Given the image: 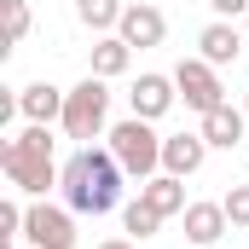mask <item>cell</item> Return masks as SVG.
I'll list each match as a JSON object with an SVG mask.
<instances>
[{"mask_svg":"<svg viewBox=\"0 0 249 249\" xmlns=\"http://www.w3.org/2000/svg\"><path fill=\"white\" fill-rule=\"evenodd\" d=\"M64 203H70L75 214H110V209L122 203V162L110 157V145H105V151L81 145V151L64 162Z\"/></svg>","mask_w":249,"mask_h":249,"instance_id":"cell-1","label":"cell"},{"mask_svg":"<svg viewBox=\"0 0 249 249\" xmlns=\"http://www.w3.org/2000/svg\"><path fill=\"white\" fill-rule=\"evenodd\" d=\"M0 168H6L12 191H23V197H47L53 186H64V168H53V133H47V122H29L18 139H6L0 145Z\"/></svg>","mask_w":249,"mask_h":249,"instance_id":"cell-2","label":"cell"},{"mask_svg":"<svg viewBox=\"0 0 249 249\" xmlns=\"http://www.w3.org/2000/svg\"><path fill=\"white\" fill-rule=\"evenodd\" d=\"M105 139H110V157L122 162L127 180H139V186H145L151 174H162V133L145 122V116H127V122H116Z\"/></svg>","mask_w":249,"mask_h":249,"instance_id":"cell-3","label":"cell"},{"mask_svg":"<svg viewBox=\"0 0 249 249\" xmlns=\"http://www.w3.org/2000/svg\"><path fill=\"white\" fill-rule=\"evenodd\" d=\"M105 116H110V87H105V75L87 70V75L70 87V99H64V122H58V127L70 133V139L87 145V139L105 133Z\"/></svg>","mask_w":249,"mask_h":249,"instance_id":"cell-4","label":"cell"},{"mask_svg":"<svg viewBox=\"0 0 249 249\" xmlns=\"http://www.w3.org/2000/svg\"><path fill=\"white\" fill-rule=\"evenodd\" d=\"M174 87H180V99H186L197 116H209V110H220V105H226L220 70H214L209 58H180V64H174Z\"/></svg>","mask_w":249,"mask_h":249,"instance_id":"cell-5","label":"cell"},{"mask_svg":"<svg viewBox=\"0 0 249 249\" xmlns=\"http://www.w3.org/2000/svg\"><path fill=\"white\" fill-rule=\"evenodd\" d=\"M23 238H29L35 249H75V209L29 203V214H23Z\"/></svg>","mask_w":249,"mask_h":249,"instance_id":"cell-6","label":"cell"},{"mask_svg":"<svg viewBox=\"0 0 249 249\" xmlns=\"http://www.w3.org/2000/svg\"><path fill=\"white\" fill-rule=\"evenodd\" d=\"M174 99H180V87H174V75H157V70H145V75L133 81V93H127V105H133V116H145V122H162V116L174 110Z\"/></svg>","mask_w":249,"mask_h":249,"instance_id":"cell-7","label":"cell"},{"mask_svg":"<svg viewBox=\"0 0 249 249\" xmlns=\"http://www.w3.org/2000/svg\"><path fill=\"white\" fill-rule=\"evenodd\" d=\"M116 35H122L127 47H162V35H168V18H162V6H151V0H133L122 12V23H116Z\"/></svg>","mask_w":249,"mask_h":249,"instance_id":"cell-8","label":"cell"},{"mask_svg":"<svg viewBox=\"0 0 249 249\" xmlns=\"http://www.w3.org/2000/svg\"><path fill=\"white\" fill-rule=\"evenodd\" d=\"M203 162H209V139H203V133H168V139H162V174L191 180Z\"/></svg>","mask_w":249,"mask_h":249,"instance_id":"cell-9","label":"cell"},{"mask_svg":"<svg viewBox=\"0 0 249 249\" xmlns=\"http://www.w3.org/2000/svg\"><path fill=\"white\" fill-rule=\"evenodd\" d=\"M238 53H244V29H238L232 18H214V23L197 35V58H209L214 70H220V64H238Z\"/></svg>","mask_w":249,"mask_h":249,"instance_id":"cell-10","label":"cell"},{"mask_svg":"<svg viewBox=\"0 0 249 249\" xmlns=\"http://www.w3.org/2000/svg\"><path fill=\"white\" fill-rule=\"evenodd\" d=\"M64 87H53V81H29V87H18V116H29V122H64Z\"/></svg>","mask_w":249,"mask_h":249,"instance_id":"cell-11","label":"cell"},{"mask_svg":"<svg viewBox=\"0 0 249 249\" xmlns=\"http://www.w3.org/2000/svg\"><path fill=\"white\" fill-rule=\"evenodd\" d=\"M226 203H186V238L197 249H214L220 238H226Z\"/></svg>","mask_w":249,"mask_h":249,"instance_id":"cell-12","label":"cell"},{"mask_svg":"<svg viewBox=\"0 0 249 249\" xmlns=\"http://www.w3.org/2000/svg\"><path fill=\"white\" fill-rule=\"evenodd\" d=\"M197 133L209 139V151H232V145L249 133V110H238V105H220V110H209V116H203V127H197Z\"/></svg>","mask_w":249,"mask_h":249,"instance_id":"cell-13","label":"cell"},{"mask_svg":"<svg viewBox=\"0 0 249 249\" xmlns=\"http://www.w3.org/2000/svg\"><path fill=\"white\" fill-rule=\"evenodd\" d=\"M139 197H145L162 220H168V214H186V180H180V174H151V180L139 186Z\"/></svg>","mask_w":249,"mask_h":249,"instance_id":"cell-14","label":"cell"},{"mask_svg":"<svg viewBox=\"0 0 249 249\" xmlns=\"http://www.w3.org/2000/svg\"><path fill=\"white\" fill-rule=\"evenodd\" d=\"M127 64H133V47H127L122 35H99L93 41V75L116 81V75H127Z\"/></svg>","mask_w":249,"mask_h":249,"instance_id":"cell-15","label":"cell"},{"mask_svg":"<svg viewBox=\"0 0 249 249\" xmlns=\"http://www.w3.org/2000/svg\"><path fill=\"white\" fill-rule=\"evenodd\" d=\"M127 0H75V18H81V29H93V35H110L116 23H122Z\"/></svg>","mask_w":249,"mask_h":249,"instance_id":"cell-16","label":"cell"},{"mask_svg":"<svg viewBox=\"0 0 249 249\" xmlns=\"http://www.w3.org/2000/svg\"><path fill=\"white\" fill-rule=\"evenodd\" d=\"M122 226H127V238H139V244H145V238H157V226H162V214H157V209H151L145 197H133V203L122 209Z\"/></svg>","mask_w":249,"mask_h":249,"instance_id":"cell-17","label":"cell"},{"mask_svg":"<svg viewBox=\"0 0 249 249\" xmlns=\"http://www.w3.org/2000/svg\"><path fill=\"white\" fill-rule=\"evenodd\" d=\"M23 214H29V209H23L18 197L0 203V244H18V238H23Z\"/></svg>","mask_w":249,"mask_h":249,"instance_id":"cell-18","label":"cell"},{"mask_svg":"<svg viewBox=\"0 0 249 249\" xmlns=\"http://www.w3.org/2000/svg\"><path fill=\"white\" fill-rule=\"evenodd\" d=\"M0 12H6V47H18L29 35V6L23 0H0Z\"/></svg>","mask_w":249,"mask_h":249,"instance_id":"cell-19","label":"cell"},{"mask_svg":"<svg viewBox=\"0 0 249 249\" xmlns=\"http://www.w3.org/2000/svg\"><path fill=\"white\" fill-rule=\"evenodd\" d=\"M220 203H226V220H232L238 232H249V186H232Z\"/></svg>","mask_w":249,"mask_h":249,"instance_id":"cell-20","label":"cell"},{"mask_svg":"<svg viewBox=\"0 0 249 249\" xmlns=\"http://www.w3.org/2000/svg\"><path fill=\"white\" fill-rule=\"evenodd\" d=\"M214 18H249V0H209Z\"/></svg>","mask_w":249,"mask_h":249,"instance_id":"cell-21","label":"cell"},{"mask_svg":"<svg viewBox=\"0 0 249 249\" xmlns=\"http://www.w3.org/2000/svg\"><path fill=\"white\" fill-rule=\"evenodd\" d=\"M99 249H139V238H105Z\"/></svg>","mask_w":249,"mask_h":249,"instance_id":"cell-22","label":"cell"},{"mask_svg":"<svg viewBox=\"0 0 249 249\" xmlns=\"http://www.w3.org/2000/svg\"><path fill=\"white\" fill-rule=\"evenodd\" d=\"M6 249H18V244H6Z\"/></svg>","mask_w":249,"mask_h":249,"instance_id":"cell-23","label":"cell"},{"mask_svg":"<svg viewBox=\"0 0 249 249\" xmlns=\"http://www.w3.org/2000/svg\"><path fill=\"white\" fill-rule=\"evenodd\" d=\"M244 110H249V99H244Z\"/></svg>","mask_w":249,"mask_h":249,"instance_id":"cell-24","label":"cell"}]
</instances>
